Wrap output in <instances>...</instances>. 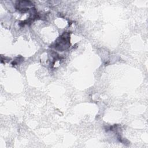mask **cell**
Segmentation results:
<instances>
[{"label": "cell", "instance_id": "2", "mask_svg": "<svg viewBox=\"0 0 148 148\" xmlns=\"http://www.w3.org/2000/svg\"><path fill=\"white\" fill-rule=\"evenodd\" d=\"M32 6V3L30 1H18L16 3V9L23 12H25L29 10Z\"/></svg>", "mask_w": 148, "mask_h": 148}, {"label": "cell", "instance_id": "1", "mask_svg": "<svg viewBox=\"0 0 148 148\" xmlns=\"http://www.w3.org/2000/svg\"><path fill=\"white\" fill-rule=\"evenodd\" d=\"M70 34L64 32L55 42L54 47L60 50H64L68 48L70 45Z\"/></svg>", "mask_w": 148, "mask_h": 148}]
</instances>
